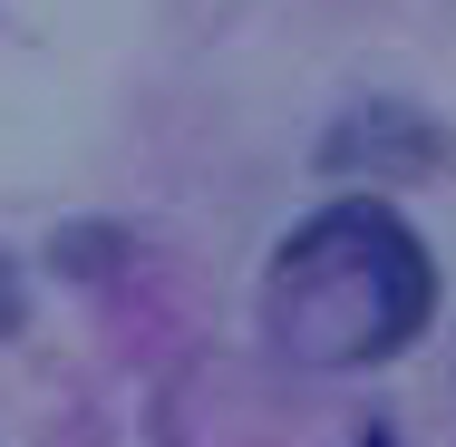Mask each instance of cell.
I'll return each mask as SVG.
<instances>
[{
	"instance_id": "7a4b0ae2",
	"label": "cell",
	"mask_w": 456,
	"mask_h": 447,
	"mask_svg": "<svg viewBox=\"0 0 456 447\" xmlns=\"http://www.w3.org/2000/svg\"><path fill=\"white\" fill-rule=\"evenodd\" d=\"M447 156H456V137L437 117L398 107V97H360V107L321 137V166H330V176H437Z\"/></svg>"
},
{
	"instance_id": "3957f363",
	"label": "cell",
	"mask_w": 456,
	"mask_h": 447,
	"mask_svg": "<svg viewBox=\"0 0 456 447\" xmlns=\"http://www.w3.org/2000/svg\"><path fill=\"white\" fill-rule=\"evenodd\" d=\"M117 234H59V272H107Z\"/></svg>"
},
{
	"instance_id": "6da1fadb",
	"label": "cell",
	"mask_w": 456,
	"mask_h": 447,
	"mask_svg": "<svg viewBox=\"0 0 456 447\" xmlns=\"http://www.w3.org/2000/svg\"><path fill=\"white\" fill-rule=\"evenodd\" d=\"M428 311H437V272L418 253V234L369 195L281 234L273 272H263V321L311 369H369V360L408 351Z\"/></svg>"
}]
</instances>
